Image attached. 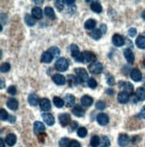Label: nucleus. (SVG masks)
I'll list each match as a JSON object with an SVG mask.
<instances>
[{"label": "nucleus", "instance_id": "f257e3e1", "mask_svg": "<svg viewBox=\"0 0 145 147\" xmlns=\"http://www.w3.org/2000/svg\"><path fill=\"white\" fill-rule=\"evenodd\" d=\"M75 73H76V78L78 79V81L80 83H84L85 81L89 80V76H88V72L86 71V70L83 68H77L74 70Z\"/></svg>", "mask_w": 145, "mask_h": 147}, {"label": "nucleus", "instance_id": "f03ea898", "mask_svg": "<svg viewBox=\"0 0 145 147\" xmlns=\"http://www.w3.org/2000/svg\"><path fill=\"white\" fill-rule=\"evenodd\" d=\"M70 50H71V54L73 55V57L74 58V60L76 62H79V63H83V56H82V53H81L79 47L73 44L70 47Z\"/></svg>", "mask_w": 145, "mask_h": 147}, {"label": "nucleus", "instance_id": "7ed1b4c3", "mask_svg": "<svg viewBox=\"0 0 145 147\" xmlns=\"http://www.w3.org/2000/svg\"><path fill=\"white\" fill-rule=\"evenodd\" d=\"M68 65L69 64H68L67 60L64 57H61L56 63V69L58 71H65L68 69Z\"/></svg>", "mask_w": 145, "mask_h": 147}, {"label": "nucleus", "instance_id": "20e7f679", "mask_svg": "<svg viewBox=\"0 0 145 147\" xmlns=\"http://www.w3.org/2000/svg\"><path fill=\"white\" fill-rule=\"evenodd\" d=\"M83 56V62L87 63H96V55L90 51H84L82 53Z\"/></svg>", "mask_w": 145, "mask_h": 147}, {"label": "nucleus", "instance_id": "39448f33", "mask_svg": "<svg viewBox=\"0 0 145 147\" xmlns=\"http://www.w3.org/2000/svg\"><path fill=\"white\" fill-rule=\"evenodd\" d=\"M89 71L93 74H99L103 71V65L100 63H93L89 65Z\"/></svg>", "mask_w": 145, "mask_h": 147}, {"label": "nucleus", "instance_id": "423d86ee", "mask_svg": "<svg viewBox=\"0 0 145 147\" xmlns=\"http://www.w3.org/2000/svg\"><path fill=\"white\" fill-rule=\"evenodd\" d=\"M58 119H59V122H60V124L63 127H66L71 121V117L68 113H62L58 116Z\"/></svg>", "mask_w": 145, "mask_h": 147}, {"label": "nucleus", "instance_id": "0eeeda50", "mask_svg": "<svg viewBox=\"0 0 145 147\" xmlns=\"http://www.w3.org/2000/svg\"><path fill=\"white\" fill-rule=\"evenodd\" d=\"M97 121L101 126H106L109 121V118L107 114L102 113L101 112V113L98 114V116H97Z\"/></svg>", "mask_w": 145, "mask_h": 147}, {"label": "nucleus", "instance_id": "6e6552de", "mask_svg": "<svg viewBox=\"0 0 145 147\" xmlns=\"http://www.w3.org/2000/svg\"><path fill=\"white\" fill-rule=\"evenodd\" d=\"M112 42L116 47H122L125 44V39L119 34H115L112 38Z\"/></svg>", "mask_w": 145, "mask_h": 147}, {"label": "nucleus", "instance_id": "1a4fd4ad", "mask_svg": "<svg viewBox=\"0 0 145 147\" xmlns=\"http://www.w3.org/2000/svg\"><path fill=\"white\" fill-rule=\"evenodd\" d=\"M42 119L48 126H53L55 124V117L51 113H43Z\"/></svg>", "mask_w": 145, "mask_h": 147}, {"label": "nucleus", "instance_id": "9d476101", "mask_svg": "<svg viewBox=\"0 0 145 147\" xmlns=\"http://www.w3.org/2000/svg\"><path fill=\"white\" fill-rule=\"evenodd\" d=\"M39 107L42 111H48L51 109V103L50 101L47 98H42L39 101Z\"/></svg>", "mask_w": 145, "mask_h": 147}, {"label": "nucleus", "instance_id": "9b49d317", "mask_svg": "<svg viewBox=\"0 0 145 147\" xmlns=\"http://www.w3.org/2000/svg\"><path fill=\"white\" fill-rule=\"evenodd\" d=\"M124 55H125V60L129 63H133V62H134V55H133V53L132 52L131 49H129V48L125 49L124 50Z\"/></svg>", "mask_w": 145, "mask_h": 147}, {"label": "nucleus", "instance_id": "f8f14e48", "mask_svg": "<svg viewBox=\"0 0 145 147\" xmlns=\"http://www.w3.org/2000/svg\"><path fill=\"white\" fill-rule=\"evenodd\" d=\"M130 99V94L129 93H127L125 91H123L121 93L118 94V96H117V100L120 103H126L127 102L129 101Z\"/></svg>", "mask_w": 145, "mask_h": 147}, {"label": "nucleus", "instance_id": "ddd939ff", "mask_svg": "<svg viewBox=\"0 0 145 147\" xmlns=\"http://www.w3.org/2000/svg\"><path fill=\"white\" fill-rule=\"evenodd\" d=\"M52 80H53V81H54L57 85H58V86H63V85H65V83L66 82L65 78L63 75H61V74H55V75L52 77Z\"/></svg>", "mask_w": 145, "mask_h": 147}, {"label": "nucleus", "instance_id": "4468645a", "mask_svg": "<svg viewBox=\"0 0 145 147\" xmlns=\"http://www.w3.org/2000/svg\"><path fill=\"white\" fill-rule=\"evenodd\" d=\"M129 143V136L126 134H121L118 136V144L121 147H125Z\"/></svg>", "mask_w": 145, "mask_h": 147}, {"label": "nucleus", "instance_id": "2eb2a0df", "mask_svg": "<svg viewBox=\"0 0 145 147\" xmlns=\"http://www.w3.org/2000/svg\"><path fill=\"white\" fill-rule=\"evenodd\" d=\"M45 131V126L44 124L40 122V121H36L34 123V133H35L37 136L43 133Z\"/></svg>", "mask_w": 145, "mask_h": 147}, {"label": "nucleus", "instance_id": "dca6fc26", "mask_svg": "<svg viewBox=\"0 0 145 147\" xmlns=\"http://www.w3.org/2000/svg\"><path fill=\"white\" fill-rule=\"evenodd\" d=\"M130 77L133 81H136V82L142 80V73L138 69H133V70H132L130 73Z\"/></svg>", "mask_w": 145, "mask_h": 147}, {"label": "nucleus", "instance_id": "f3484780", "mask_svg": "<svg viewBox=\"0 0 145 147\" xmlns=\"http://www.w3.org/2000/svg\"><path fill=\"white\" fill-rule=\"evenodd\" d=\"M65 102L67 107H72L74 106V103H75V97L71 94H65Z\"/></svg>", "mask_w": 145, "mask_h": 147}, {"label": "nucleus", "instance_id": "a211bd4d", "mask_svg": "<svg viewBox=\"0 0 145 147\" xmlns=\"http://www.w3.org/2000/svg\"><path fill=\"white\" fill-rule=\"evenodd\" d=\"M6 106L9 108L10 110H13V111H15L18 108V101L14 98H10L8 99L7 102H6Z\"/></svg>", "mask_w": 145, "mask_h": 147}, {"label": "nucleus", "instance_id": "6ab92c4d", "mask_svg": "<svg viewBox=\"0 0 145 147\" xmlns=\"http://www.w3.org/2000/svg\"><path fill=\"white\" fill-rule=\"evenodd\" d=\"M53 55H51L48 51L47 52H44L43 54H42L41 55V62L42 63H49L52 62V60H53Z\"/></svg>", "mask_w": 145, "mask_h": 147}, {"label": "nucleus", "instance_id": "aec40b11", "mask_svg": "<svg viewBox=\"0 0 145 147\" xmlns=\"http://www.w3.org/2000/svg\"><path fill=\"white\" fill-rule=\"evenodd\" d=\"M31 15L34 17L35 19H41L42 16H43V13H42V10L40 9L39 7L36 6V7H33L31 9Z\"/></svg>", "mask_w": 145, "mask_h": 147}, {"label": "nucleus", "instance_id": "412c9836", "mask_svg": "<svg viewBox=\"0 0 145 147\" xmlns=\"http://www.w3.org/2000/svg\"><path fill=\"white\" fill-rule=\"evenodd\" d=\"M72 112L75 116H77V117H82L84 115V110L79 105H74V107L72 109Z\"/></svg>", "mask_w": 145, "mask_h": 147}, {"label": "nucleus", "instance_id": "4be33fe9", "mask_svg": "<svg viewBox=\"0 0 145 147\" xmlns=\"http://www.w3.org/2000/svg\"><path fill=\"white\" fill-rule=\"evenodd\" d=\"M119 86H121L122 88L125 89V92H133V86L130 82H125V81H120L119 82Z\"/></svg>", "mask_w": 145, "mask_h": 147}, {"label": "nucleus", "instance_id": "5701e85b", "mask_svg": "<svg viewBox=\"0 0 145 147\" xmlns=\"http://www.w3.org/2000/svg\"><path fill=\"white\" fill-rule=\"evenodd\" d=\"M28 102H29V103L31 105L35 106V105H38V102H39V96H37L36 94L32 93V94H30L29 97H28Z\"/></svg>", "mask_w": 145, "mask_h": 147}, {"label": "nucleus", "instance_id": "b1692460", "mask_svg": "<svg viewBox=\"0 0 145 147\" xmlns=\"http://www.w3.org/2000/svg\"><path fill=\"white\" fill-rule=\"evenodd\" d=\"M91 9L93 12L99 13L102 12V6L98 1H92L91 4Z\"/></svg>", "mask_w": 145, "mask_h": 147}, {"label": "nucleus", "instance_id": "393cba45", "mask_svg": "<svg viewBox=\"0 0 145 147\" xmlns=\"http://www.w3.org/2000/svg\"><path fill=\"white\" fill-rule=\"evenodd\" d=\"M81 102L83 106H86V107H89L92 105L93 102V99L89 96H83L81 99Z\"/></svg>", "mask_w": 145, "mask_h": 147}, {"label": "nucleus", "instance_id": "a878e982", "mask_svg": "<svg viewBox=\"0 0 145 147\" xmlns=\"http://www.w3.org/2000/svg\"><path fill=\"white\" fill-rule=\"evenodd\" d=\"M5 142L9 146L14 145L16 143V136L14 134H8L5 138Z\"/></svg>", "mask_w": 145, "mask_h": 147}, {"label": "nucleus", "instance_id": "bb28decb", "mask_svg": "<svg viewBox=\"0 0 145 147\" xmlns=\"http://www.w3.org/2000/svg\"><path fill=\"white\" fill-rule=\"evenodd\" d=\"M95 26H96V21L94 19H89L84 23V28L86 30H92L95 28Z\"/></svg>", "mask_w": 145, "mask_h": 147}, {"label": "nucleus", "instance_id": "cd10ccee", "mask_svg": "<svg viewBox=\"0 0 145 147\" xmlns=\"http://www.w3.org/2000/svg\"><path fill=\"white\" fill-rule=\"evenodd\" d=\"M136 46H137L139 48L141 49H144L145 48V37L144 36H139L136 38Z\"/></svg>", "mask_w": 145, "mask_h": 147}, {"label": "nucleus", "instance_id": "c85d7f7f", "mask_svg": "<svg viewBox=\"0 0 145 147\" xmlns=\"http://www.w3.org/2000/svg\"><path fill=\"white\" fill-rule=\"evenodd\" d=\"M136 96H137L138 100L144 101L145 100V88H138L136 89Z\"/></svg>", "mask_w": 145, "mask_h": 147}, {"label": "nucleus", "instance_id": "c756f323", "mask_svg": "<svg viewBox=\"0 0 145 147\" xmlns=\"http://www.w3.org/2000/svg\"><path fill=\"white\" fill-rule=\"evenodd\" d=\"M24 21H25V23H26L28 26L31 27V26L35 25V19H34V17L32 15H30V14H26L24 17Z\"/></svg>", "mask_w": 145, "mask_h": 147}, {"label": "nucleus", "instance_id": "7c9ffc66", "mask_svg": "<svg viewBox=\"0 0 145 147\" xmlns=\"http://www.w3.org/2000/svg\"><path fill=\"white\" fill-rule=\"evenodd\" d=\"M44 13L48 17V18L52 19V20L56 18V15H55V13H54L53 8H51V7H49V6L46 7L45 9H44Z\"/></svg>", "mask_w": 145, "mask_h": 147}, {"label": "nucleus", "instance_id": "2f4dec72", "mask_svg": "<svg viewBox=\"0 0 145 147\" xmlns=\"http://www.w3.org/2000/svg\"><path fill=\"white\" fill-rule=\"evenodd\" d=\"M68 79H67V81H68V85H69L70 86H74L77 85V82L78 81V79L76 78L75 76L74 75H68Z\"/></svg>", "mask_w": 145, "mask_h": 147}, {"label": "nucleus", "instance_id": "473e14b6", "mask_svg": "<svg viewBox=\"0 0 145 147\" xmlns=\"http://www.w3.org/2000/svg\"><path fill=\"white\" fill-rule=\"evenodd\" d=\"M53 102H54V105L57 108H62L64 106V103H65V101L60 98V97H58V96H54L53 98Z\"/></svg>", "mask_w": 145, "mask_h": 147}, {"label": "nucleus", "instance_id": "72a5a7b5", "mask_svg": "<svg viewBox=\"0 0 145 147\" xmlns=\"http://www.w3.org/2000/svg\"><path fill=\"white\" fill-rule=\"evenodd\" d=\"M91 38H92L93 39H95V40L99 39V38H101V36H102V32H101L100 29L94 30H93V31L91 32Z\"/></svg>", "mask_w": 145, "mask_h": 147}, {"label": "nucleus", "instance_id": "f704fd0d", "mask_svg": "<svg viewBox=\"0 0 145 147\" xmlns=\"http://www.w3.org/2000/svg\"><path fill=\"white\" fill-rule=\"evenodd\" d=\"M100 144V139L98 136H93L91 139V145L92 147H98Z\"/></svg>", "mask_w": 145, "mask_h": 147}, {"label": "nucleus", "instance_id": "c9c22d12", "mask_svg": "<svg viewBox=\"0 0 145 147\" xmlns=\"http://www.w3.org/2000/svg\"><path fill=\"white\" fill-rule=\"evenodd\" d=\"M109 145H110V140L108 139V137L103 136L100 140V147H108Z\"/></svg>", "mask_w": 145, "mask_h": 147}, {"label": "nucleus", "instance_id": "e433bc0d", "mask_svg": "<svg viewBox=\"0 0 145 147\" xmlns=\"http://www.w3.org/2000/svg\"><path fill=\"white\" fill-rule=\"evenodd\" d=\"M48 52L53 55V57H58L59 55H60V50H59L58 47H50Z\"/></svg>", "mask_w": 145, "mask_h": 147}, {"label": "nucleus", "instance_id": "4c0bfd02", "mask_svg": "<svg viewBox=\"0 0 145 147\" xmlns=\"http://www.w3.org/2000/svg\"><path fill=\"white\" fill-rule=\"evenodd\" d=\"M70 140L66 137H64L59 141V147H69L70 144Z\"/></svg>", "mask_w": 145, "mask_h": 147}, {"label": "nucleus", "instance_id": "58836bf2", "mask_svg": "<svg viewBox=\"0 0 145 147\" xmlns=\"http://www.w3.org/2000/svg\"><path fill=\"white\" fill-rule=\"evenodd\" d=\"M87 133H88L87 129L85 128L84 127H79V128H78V130H77V134H78V136H79L80 137H82V138H83V137L86 136H87Z\"/></svg>", "mask_w": 145, "mask_h": 147}, {"label": "nucleus", "instance_id": "ea45409f", "mask_svg": "<svg viewBox=\"0 0 145 147\" xmlns=\"http://www.w3.org/2000/svg\"><path fill=\"white\" fill-rule=\"evenodd\" d=\"M10 64L8 63H4L1 64V67H0V70H1L2 72H7L8 71H10Z\"/></svg>", "mask_w": 145, "mask_h": 147}, {"label": "nucleus", "instance_id": "a19ab883", "mask_svg": "<svg viewBox=\"0 0 145 147\" xmlns=\"http://www.w3.org/2000/svg\"><path fill=\"white\" fill-rule=\"evenodd\" d=\"M8 118H9V116H8L7 111L4 109H1V111H0V119H1V120H6Z\"/></svg>", "mask_w": 145, "mask_h": 147}, {"label": "nucleus", "instance_id": "79ce46f5", "mask_svg": "<svg viewBox=\"0 0 145 147\" xmlns=\"http://www.w3.org/2000/svg\"><path fill=\"white\" fill-rule=\"evenodd\" d=\"M55 6L57 7V9L58 11H62L64 8V1H62V0H57V1L55 2Z\"/></svg>", "mask_w": 145, "mask_h": 147}, {"label": "nucleus", "instance_id": "37998d69", "mask_svg": "<svg viewBox=\"0 0 145 147\" xmlns=\"http://www.w3.org/2000/svg\"><path fill=\"white\" fill-rule=\"evenodd\" d=\"M97 81L94 80V79H89L88 80V86H89V88H96V86H97Z\"/></svg>", "mask_w": 145, "mask_h": 147}, {"label": "nucleus", "instance_id": "c03bdc74", "mask_svg": "<svg viewBox=\"0 0 145 147\" xmlns=\"http://www.w3.org/2000/svg\"><path fill=\"white\" fill-rule=\"evenodd\" d=\"M96 107L99 110H103L106 108V102L104 101H98L96 102Z\"/></svg>", "mask_w": 145, "mask_h": 147}, {"label": "nucleus", "instance_id": "a18cd8bd", "mask_svg": "<svg viewBox=\"0 0 145 147\" xmlns=\"http://www.w3.org/2000/svg\"><path fill=\"white\" fill-rule=\"evenodd\" d=\"M107 83H108L109 86H113V85H115V79H114V77L111 76V75H109V74H108V75H107Z\"/></svg>", "mask_w": 145, "mask_h": 147}, {"label": "nucleus", "instance_id": "49530a36", "mask_svg": "<svg viewBox=\"0 0 145 147\" xmlns=\"http://www.w3.org/2000/svg\"><path fill=\"white\" fill-rule=\"evenodd\" d=\"M7 92H8V94H12V96H14V94H16V88L14 86H10L9 88H8V89H7Z\"/></svg>", "mask_w": 145, "mask_h": 147}, {"label": "nucleus", "instance_id": "de8ad7c7", "mask_svg": "<svg viewBox=\"0 0 145 147\" xmlns=\"http://www.w3.org/2000/svg\"><path fill=\"white\" fill-rule=\"evenodd\" d=\"M69 147H82L81 146V144L76 141V140H72L70 142V144H69Z\"/></svg>", "mask_w": 145, "mask_h": 147}, {"label": "nucleus", "instance_id": "09e8293b", "mask_svg": "<svg viewBox=\"0 0 145 147\" xmlns=\"http://www.w3.org/2000/svg\"><path fill=\"white\" fill-rule=\"evenodd\" d=\"M136 33H137V30H136V29H134V28H131L130 30H129V31H128V34H129V36L130 37H134L135 35H136Z\"/></svg>", "mask_w": 145, "mask_h": 147}, {"label": "nucleus", "instance_id": "8fccbe9b", "mask_svg": "<svg viewBox=\"0 0 145 147\" xmlns=\"http://www.w3.org/2000/svg\"><path fill=\"white\" fill-rule=\"evenodd\" d=\"M39 136V141H41L42 143H43L44 142V139H45V138H46V136H47V135L46 134H39V135H38Z\"/></svg>", "mask_w": 145, "mask_h": 147}, {"label": "nucleus", "instance_id": "3c124183", "mask_svg": "<svg viewBox=\"0 0 145 147\" xmlns=\"http://www.w3.org/2000/svg\"><path fill=\"white\" fill-rule=\"evenodd\" d=\"M100 30H101L102 33H106L107 32V25L101 24V26H100Z\"/></svg>", "mask_w": 145, "mask_h": 147}, {"label": "nucleus", "instance_id": "603ef678", "mask_svg": "<svg viewBox=\"0 0 145 147\" xmlns=\"http://www.w3.org/2000/svg\"><path fill=\"white\" fill-rule=\"evenodd\" d=\"M74 0H69V1H68V0H65L64 1V4H66V5H74Z\"/></svg>", "mask_w": 145, "mask_h": 147}, {"label": "nucleus", "instance_id": "864d4df0", "mask_svg": "<svg viewBox=\"0 0 145 147\" xmlns=\"http://www.w3.org/2000/svg\"><path fill=\"white\" fill-rule=\"evenodd\" d=\"M106 93H107L108 94H114V90L111 89V88H108V89L106 90Z\"/></svg>", "mask_w": 145, "mask_h": 147}, {"label": "nucleus", "instance_id": "5fc2aeb1", "mask_svg": "<svg viewBox=\"0 0 145 147\" xmlns=\"http://www.w3.org/2000/svg\"><path fill=\"white\" fill-rule=\"evenodd\" d=\"M141 116H142L143 119H145V105H144V107L142 108V111H141Z\"/></svg>", "mask_w": 145, "mask_h": 147}, {"label": "nucleus", "instance_id": "6e6d98bb", "mask_svg": "<svg viewBox=\"0 0 145 147\" xmlns=\"http://www.w3.org/2000/svg\"><path fill=\"white\" fill-rule=\"evenodd\" d=\"M77 122H73V125H72V130H74V129H75V127H77Z\"/></svg>", "mask_w": 145, "mask_h": 147}, {"label": "nucleus", "instance_id": "4d7b16f0", "mask_svg": "<svg viewBox=\"0 0 145 147\" xmlns=\"http://www.w3.org/2000/svg\"><path fill=\"white\" fill-rule=\"evenodd\" d=\"M0 144H1L0 147H5V142H4V139H2V138L0 139Z\"/></svg>", "mask_w": 145, "mask_h": 147}, {"label": "nucleus", "instance_id": "13d9d810", "mask_svg": "<svg viewBox=\"0 0 145 147\" xmlns=\"http://www.w3.org/2000/svg\"><path fill=\"white\" fill-rule=\"evenodd\" d=\"M14 119H15V118H14V116H11V117H10V122H11V123H14Z\"/></svg>", "mask_w": 145, "mask_h": 147}, {"label": "nucleus", "instance_id": "bf43d9fd", "mask_svg": "<svg viewBox=\"0 0 145 147\" xmlns=\"http://www.w3.org/2000/svg\"><path fill=\"white\" fill-rule=\"evenodd\" d=\"M142 19L145 21V10L142 12Z\"/></svg>", "mask_w": 145, "mask_h": 147}, {"label": "nucleus", "instance_id": "052dcab7", "mask_svg": "<svg viewBox=\"0 0 145 147\" xmlns=\"http://www.w3.org/2000/svg\"><path fill=\"white\" fill-rule=\"evenodd\" d=\"M4 88V80H1V88Z\"/></svg>", "mask_w": 145, "mask_h": 147}, {"label": "nucleus", "instance_id": "680f3d73", "mask_svg": "<svg viewBox=\"0 0 145 147\" xmlns=\"http://www.w3.org/2000/svg\"><path fill=\"white\" fill-rule=\"evenodd\" d=\"M143 66H144V68H145V60H144V62H143Z\"/></svg>", "mask_w": 145, "mask_h": 147}, {"label": "nucleus", "instance_id": "e2e57ef3", "mask_svg": "<svg viewBox=\"0 0 145 147\" xmlns=\"http://www.w3.org/2000/svg\"><path fill=\"white\" fill-rule=\"evenodd\" d=\"M144 84H145V80H144Z\"/></svg>", "mask_w": 145, "mask_h": 147}]
</instances>
